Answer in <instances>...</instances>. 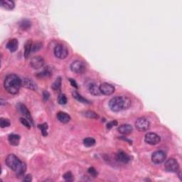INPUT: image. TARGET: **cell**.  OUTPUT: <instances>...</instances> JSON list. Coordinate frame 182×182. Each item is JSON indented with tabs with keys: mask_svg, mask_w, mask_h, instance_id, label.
Here are the masks:
<instances>
[{
	"mask_svg": "<svg viewBox=\"0 0 182 182\" xmlns=\"http://www.w3.org/2000/svg\"><path fill=\"white\" fill-rule=\"evenodd\" d=\"M135 127L139 132L147 131L150 128V122L145 117H139L135 122Z\"/></svg>",
	"mask_w": 182,
	"mask_h": 182,
	"instance_id": "cell-4",
	"label": "cell"
},
{
	"mask_svg": "<svg viewBox=\"0 0 182 182\" xmlns=\"http://www.w3.org/2000/svg\"><path fill=\"white\" fill-rule=\"evenodd\" d=\"M88 91H90L92 95H100L101 94V92L100 91V86H98V85L95 83H92L88 86Z\"/></svg>",
	"mask_w": 182,
	"mask_h": 182,
	"instance_id": "cell-17",
	"label": "cell"
},
{
	"mask_svg": "<svg viewBox=\"0 0 182 182\" xmlns=\"http://www.w3.org/2000/svg\"><path fill=\"white\" fill-rule=\"evenodd\" d=\"M167 158L166 153L164 151L159 150L156 151L154 152L152 155V161L153 163H154L156 164H162L165 161Z\"/></svg>",
	"mask_w": 182,
	"mask_h": 182,
	"instance_id": "cell-8",
	"label": "cell"
},
{
	"mask_svg": "<svg viewBox=\"0 0 182 182\" xmlns=\"http://www.w3.org/2000/svg\"><path fill=\"white\" fill-rule=\"evenodd\" d=\"M69 81H70V84H71V86H73V87H75V88H78V84H77V83L75 82V80H73V79H69Z\"/></svg>",
	"mask_w": 182,
	"mask_h": 182,
	"instance_id": "cell-38",
	"label": "cell"
},
{
	"mask_svg": "<svg viewBox=\"0 0 182 182\" xmlns=\"http://www.w3.org/2000/svg\"><path fill=\"white\" fill-rule=\"evenodd\" d=\"M84 115L88 118H92V119H98L99 117L98 115L97 114V113L91 110L86 111V112H84Z\"/></svg>",
	"mask_w": 182,
	"mask_h": 182,
	"instance_id": "cell-27",
	"label": "cell"
},
{
	"mask_svg": "<svg viewBox=\"0 0 182 182\" xmlns=\"http://www.w3.org/2000/svg\"><path fill=\"white\" fill-rule=\"evenodd\" d=\"M131 106L130 99L125 96H115L109 102V107L113 112L127 110Z\"/></svg>",
	"mask_w": 182,
	"mask_h": 182,
	"instance_id": "cell-3",
	"label": "cell"
},
{
	"mask_svg": "<svg viewBox=\"0 0 182 182\" xmlns=\"http://www.w3.org/2000/svg\"><path fill=\"white\" fill-rule=\"evenodd\" d=\"M57 119L62 123H68L70 120V115L65 112H59L57 114Z\"/></svg>",
	"mask_w": 182,
	"mask_h": 182,
	"instance_id": "cell-18",
	"label": "cell"
},
{
	"mask_svg": "<svg viewBox=\"0 0 182 182\" xmlns=\"http://www.w3.org/2000/svg\"><path fill=\"white\" fill-rule=\"evenodd\" d=\"M70 70L76 73H83L86 71V67L84 62L80 60H76L73 61L70 65Z\"/></svg>",
	"mask_w": 182,
	"mask_h": 182,
	"instance_id": "cell-7",
	"label": "cell"
},
{
	"mask_svg": "<svg viewBox=\"0 0 182 182\" xmlns=\"http://www.w3.org/2000/svg\"><path fill=\"white\" fill-rule=\"evenodd\" d=\"M20 122H22V124L23 125H24L26 127H27V128L30 129L31 127V122L28 120L27 119H26V118H23V117H21L20 118Z\"/></svg>",
	"mask_w": 182,
	"mask_h": 182,
	"instance_id": "cell-33",
	"label": "cell"
},
{
	"mask_svg": "<svg viewBox=\"0 0 182 182\" xmlns=\"http://www.w3.org/2000/svg\"><path fill=\"white\" fill-rule=\"evenodd\" d=\"M160 140H161L160 137L157 134L154 133V132H150V133H147L145 135V142L151 145H157L158 143H159Z\"/></svg>",
	"mask_w": 182,
	"mask_h": 182,
	"instance_id": "cell-10",
	"label": "cell"
},
{
	"mask_svg": "<svg viewBox=\"0 0 182 182\" xmlns=\"http://www.w3.org/2000/svg\"><path fill=\"white\" fill-rule=\"evenodd\" d=\"M22 85L26 88L32 90V91H36L37 89V86L35 82L29 78H23L22 80Z\"/></svg>",
	"mask_w": 182,
	"mask_h": 182,
	"instance_id": "cell-13",
	"label": "cell"
},
{
	"mask_svg": "<svg viewBox=\"0 0 182 182\" xmlns=\"http://www.w3.org/2000/svg\"><path fill=\"white\" fill-rule=\"evenodd\" d=\"M95 139L92 138H87L83 139V144L86 146L90 147V146H93L95 145Z\"/></svg>",
	"mask_w": 182,
	"mask_h": 182,
	"instance_id": "cell-25",
	"label": "cell"
},
{
	"mask_svg": "<svg viewBox=\"0 0 182 182\" xmlns=\"http://www.w3.org/2000/svg\"><path fill=\"white\" fill-rule=\"evenodd\" d=\"M164 168L168 172H173L176 173L179 170V164L177 161L174 158H170L165 162Z\"/></svg>",
	"mask_w": 182,
	"mask_h": 182,
	"instance_id": "cell-6",
	"label": "cell"
},
{
	"mask_svg": "<svg viewBox=\"0 0 182 182\" xmlns=\"http://www.w3.org/2000/svg\"><path fill=\"white\" fill-rule=\"evenodd\" d=\"M63 179L66 181H73V175L70 171H68L63 175Z\"/></svg>",
	"mask_w": 182,
	"mask_h": 182,
	"instance_id": "cell-32",
	"label": "cell"
},
{
	"mask_svg": "<svg viewBox=\"0 0 182 182\" xmlns=\"http://www.w3.org/2000/svg\"><path fill=\"white\" fill-rule=\"evenodd\" d=\"M7 167L16 174L18 177L22 176L27 170V165L24 162H22L15 154H9L5 160Z\"/></svg>",
	"mask_w": 182,
	"mask_h": 182,
	"instance_id": "cell-1",
	"label": "cell"
},
{
	"mask_svg": "<svg viewBox=\"0 0 182 182\" xmlns=\"http://www.w3.org/2000/svg\"><path fill=\"white\" fill-rule=\"evenodd\" d=\"M67 98L66 96L64 95V94L61 93L60 95H58V102L60 105H66L67 103Z\"/></svg>",
	"mask_w": 182,
	"mask_h": 182,
	"instance_id": "cell-30",
	"label": "cell"
},
{
	"mask_svg": "<svg viewBox=\"0 0 182 182\" xmlns=\"http://www.w3.org/2000/svg\"><path fill=\"white\" fill-rule=\"evenodd\" d=\"M51 75H52V71H51V68L49 67H46L43 70V71L39 73L38 76L39 77H48V76H51Z\"/></svg>",
	"mask_w": 182,
	"mask_h": 182,
	"instance_id": "cell-26",
	"label": "cell"
},
{
	"mask_svg": "<svg viewBox=\"0 0 182 182\" xmlns=\"http://www.w3.org/2000/svg\"><path fill=\"white\" fill-rule=\"evenodd\" d=\"M61 85H62V80H61V77H58L52 85V89L54 91H58L61 89Z\"/></svg>",
	"mask_w": 182,
	"mask_h": 182,
	"instance_id": "cell-24",
	"label": "cell"
},
{
	"mask_svg": "<svg viewBox=\"0 0 182 182\" xmlns=\"http://www.w3.org/2000/svg\"><path fill=\"white\" fill-rule=\"evenodd\" d=\"M31 27H32V22L28 19H23L22 22H19V27L23 31L29 29Z\"/></svg>",
	"mask_w": 182,
	"mask_h": 182,
	"instance_id": "cell-23",
	"label": "cell"
},
{
	"mask_svg": "<svg viewBox=\"0 0 182 182\" xmlns=\"http://www.w3.org/2000/svg\"><path fill=\"white\" fill-rule=\"evenodd\" d=\"M20 136L16 134H11L8 137L9 143L13 146H18L20 142Z\"/></svg>",
	"mask_w": 182,
	"mask_h": 182,
	"instance_id": "cell-20",
	"label": "cell"
},
{
	"mask_svg": "<svg viewBox=\"0 0 182 182\" xmlns=\"http://www.w3.org/2000/svg\"><path fill=\"white\" fill-rule=\"evenodd\" d=\"M42 48V44L40 42H36L33 44L32 46V52H37Z\"/></svg>",
	"mask_w": 182,
	"mask_h": 182,
	"instance_id": "cell-31",
	"label": "cell"
},
{
	"mask_svg": "<svg viewBox=\"0 0 182 182\" xmlns=\"http://www.w3.org/2000/svg\"><path fill=\"white\" fill-rule=\"evenodd\" d=\"M117 125V122L116 120H113V121H111L110 122H108L107 125V129H110L111 128H112L114 126H116Z\"/></svg>",
	"mask_w": 182,
	"mask_h": 182,
	"instance_id": "cell-35",
	"label": "cell"
},
{
	"mask_svg": "<svg viewBox=\"0 0 182 182\" xmlns=\"http://www.w3.org/2000/svg\"><path fill=\"white\" fill-rule=\"evenodd\" d=\"M30 65L34 69H40L45 65L44 59L39 56H34L30 61Z\"/></svg>",
	"mask_w": 182,
	"mask_h": 182,
	"instance_id": "cell-9",
	"label": "cell"
},
{
	"mask_svg": "<svg viewBox=\"0 0 182 182\" xmlns=\"http://www.w3.org/2000/svg\"><path fill=\"white\" fill-rule=\"evenodd\" d=\"M6 48H7L11 52H15L18 49L19 46V41L16 39H9V41L6 44Z\"/></svg>",
	"mask_w": 182,
	"mask_h": 182,
	"instance_id": "cell-16",
	"label": "cell"
},
{
	"mask_svg": "<svg viewBox=\"0 0 182 182\" xmlns=\"http://www.w3.org/2000/svg\"><path fill=\"white\" fill-rule=\"evenodd\" d=\"M23 181H27V182H30L32 181V177L31 176L30 174H28L27 176H24V178L23 179Z\"/></svg>",
	"mask_w": 182,
	"mask_h": 182,
	"instance_id": "cell-37",
	"label": "cell"
},
{
	"mask_svg": "<svg viewBox=\"0 0 182 182\" xmlns=\"http://www.w3.org/2000/svg\"><path fill=\"white\" fill-rule=\"evenodd\" d=\"M116 159L119 162L123 163V164H127V163L130 162L131 158L129 156L125 153L123 151H119L116 154Z\"/></svg>",
	"mask_w": 182,
	"mask_h": 182,
	"instance_id": "cell-14",
	"label": "cell"
},
{
	"mask_svg": "<svg viewBox=\"0 0 182 182\" xmlns=\"http://www.w3.org/2000/svg\"><path fill=\"white\" fill-rule=\"evenodd\" d=\"M118 132L122 134H125V135H127V134H131L132 131H133V128H132V125L129 124H124L120 125V126L117 128Z\"/></svg>",
	"mask_w": 182,
	"mask_h": 182,
	"instance_id": "cell-15",
	"label": "cell"
},
{
	"mask_svg": "<svg viewBox=\"0 0 182 182\" xmlns=\"http://www.w3.org/2000/svg\"><path fill=\"white\" fill-rule=\"evenodd\" d=\"M54 54L56 57L60 59H64L68 55V50L67 47L64 45L59 44H57L54 48Z\"/></svg>",
	"mask_w": 182,
	"mask_h": 182,
	"instance_id": "cell-5",
	"label": "cell"
},
{
	"mask_svg": "<svg viewBox=\"0 0 182 182\" xmlns=\"http://www.w3.org/2000/svg\"><path fill=\"white\" fill-rule=\"evenodd\" d=\"M10 121L8 119H6V118L2 117L0 119V127L2 128H4V127H7L10 126Z\"/></svg>",
	"mask_w": 182,
	"mask_h": 182,
	"instance_id": "cell-29",
	"label": "cell"
},
{
	"mask_svg": "<svg viewBox=\"0 0 182 182\" xmlns=\"http://www.w3.org/2000/svg\"><path fill=\"white\" fill-rule=\"evenodd\" d=\"M4 86L6 91L12 95L18 93L22 85V79L16 74H9L4 80Z\"/></svg>",
	"mask_w": 182,
	"mask_h": 182,
	"instance_id": "cell-2",
	"label": "cell"
},
{
	"mask_svg": "<svg viewBox=\"0 0 182 182\" xmlns=\"http://www.w3.org/2000/svg\"><path fill=\"white\" fill-rule=\"evenodd\" d=\"M72 95H73V98H74L75 100H77L80 103H84V104H91V102H90L88 100H87V99L83 98V97L80 95V94L78 93L77 91H73L72 93Z\"/></svg>",
	"mask_w": 182,
	"mask_h": 182,
	"instance_id": "cell-22",
	"label": "cell"
},
{
	"mask_svg": "<svg viewBox=\"0 0 182 182\" xmlns=\"http://www.w3.org/2000/svg\"><path fill=\"white\" fill-rule=\"evenodd\" d=\"M88 173L90 174L91 176H92L93 177H96L98 176V171H97V170L95 169L94 167H90L88 169Z\"/></svg>",
	"mask_w": 182,
	"mask_h": 182,
	"instance_id": "cell-34",
	"label": "cell"
},
{
	"mask_svg": "<svg viewBox=\"0 0 182 182\" xmlns=\"http://www.w3.org/2000/svg\"><path fill=\"white\" fill-rule=\"evenodd\" d=\"M49 97H50V93H49L47 91H44V93H43V99H44V101H47L49 99Z\"/></svg>",
	"mask_w": 182,
	"mask_h": 182,
	"instance_id": "cell-36",
	"label": "cell"
},
{
	"mask_svg": "<svg viewBox=\"0 0 182 182\" xmlns=\"http://www.w3.org/2000/svg\"><path fill=\"white\" fill-rule=\"evenodd\" d=\"M32 46L33 42L32 40H28V41L26 42L24 46V57L26 58H28L30 53L32 52Z\"/></svg>",
	"mask_w": 182,
	"mask_h": 182,
	"instance_id": "cell-21",
	"label": "cell"
},
{
	"mask_svg": "<svg viewBox=\"0 0 182 182\" xmlns=\"http://www.w3.org/2000/svg\"><path fill=\"white\" fill-rule=\"evenodd\" d=\"M39 128L41 129V133H42V135L46 137L48 135V132H47V129H48V124L47 123H44V124H41V125H39Z\"/></svg>",
	"mask_w": 182,
	"mask_h": 182,
	"instance_id": "cell-28",
	"label": "cell"
},
{
	"mask_svg": "<svg viewBox=\"0 0 182 182\" xmlns=\"http://www.w3.org/2000/svg\"><path fill=\"white\" fill-rule=\"evenodd\" d=\"M100 91L101 93L105 95H111L114 93L115 91V87L108 83H104L100 86Z\"/></svg>",
	"mask_w": 182,
	"mask_h": 182,
	"instance_id": "cell-11",
	"label": "cell"
},
{
	"mask_svg": "<svg viewBox=\"0 0 182 182\" xmlns=\"http://www.w3.org/2000/svg\"><path fill=\"white\" fill-rule=\"evenodd\" d=\"M17 109L21 113H22L23 116L29 120V121L31 122V124H32V125H34V122H33L32 115H31L29 110H28L27 106H26L24 104L19 103L17 105Z\"/></svg>",
	"mask_w": 182,
	"mask_h": 182,
	"instance_id": "cell-12",
	"label": "cell"
},
{
	"mask_svg": "<svg viewBox=\"0 0 182 182\" xmlns=\"http://www.w3.org/2000/svg\"><path fill=\"white\" fill-rule=\"evenodd\" d=\"M0 5L2 8L6 9V10H12L15 8V4L11 0H3V1L0 2Z\"/></svg>",
	"mask_w": 182,
	"mask_h": 182,
	"instance_id": "cell-19",
	"label": "cell"
}]
</instances>
